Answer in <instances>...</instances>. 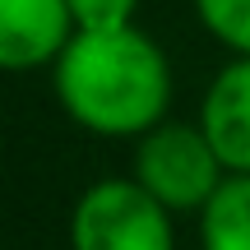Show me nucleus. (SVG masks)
<instances>
[{
  "instance_id": "f257e3e1",
  "label": "nucleus",
  "mask_w": 250,
  "mask_h": 250,
  "mask_svg": "<svg viewBox=\"0 0 250 250\" xmlns=\"http://www.w3.org/2000/svg\"><path fill=\"white\" fill-rule=\"evenodd\" d=\"M56 98L93 134H148L167 111V56L139 28L74 33L56 56Z\"/></svg>"
},
{
  "instance_id": "f03ea898",
  "label": "nucleus",
  "mask_w": 250,
  "mask_h": 250,
  "mask_svg": "<svg viewBox=\"0 0 250 250\" xmlns=\"http://www.w3.org/2000/svg\"><path fill=\"white\" fill-rule=\"evenodd\" d=\"M223 158L204 130L190 125H153L134 153V181L171 213H195L223 186Z\"/></svg>"
},
{
  "instance_id": "7ed1b4c3",
  "label": "nucleus",
  "mask_w": 250,
  "mask_h": 250,
  "mask_svg": "<svg viewBox=\"0 0 250 250\" xmlns=\"http://www.w3.org/2000/svg\"><path fill=\"white\" fill-rule=\"evenodd\" d=\"M171 208H162L139 181H98L83 190L70 218L74 250H176Z\"/></svg>"
},
{
  "instance_id": "20e7f679",
  "label": "nucleus",
  "mask_w": 250,
  "mask_h": 250,
  "mask_svg": "<svg viewBox=\"0 0 250 250\" xmlns=\"http://www.w3.org/2000/svg\"><path fill=\"white\" fill-rule=\"evenodd\" d=\"M74 37L70 0H0V70H37Z\"/></svg>"
},
{
  "instance_id": "39448f33",
  "label": "nucleus",
  "mask_w": 250,
  "mask_h": 250,
  "mask_svg": "<svg viewBox=\"0 0 250 250\" xmlns=\"http://www.w3.org/2000/svg\"><path fill=\"white\" fill-rule=\"evenodd\" d=\"M199 130L208 134V144L227 171H250V56L232 61L213 79Z\"/></svg>"
},
{
  "instance_id": "423d86ee",
  "label": "nucleus",
  "mask_w": 250,
  "mask_h": 250,
  "mask_svg": "<svg viewBox=\"0 0 250 250\" xmlns=\"http://www.w3.org/2000/svg\"><path fill=\"white\" fill-rule=\"evenodd\" d=\"M204 250H250V171H232L199 208Z\"/></svg>"
},
{
  "instance_id": "0eeeda50",
  "label": "nucleus",
  "mask_w": 250,
  "mask_h": 250,
  "mask_svg": "<svg viewBox=\"0 0 250 250\" xmlns=\"http://www.w3.org/2000/svg\"><path fill=\"white\" fill-rule=\"evenodd\" d=\"M195 9L218 42L250 56V0H195Z\"/></svg>"
},
{
  "instance_id": "6e6552de",
  "label": "nucleus",
  "mask_w": 250,
  "mask_h": 250,
  "mask_svg": "<svg viewBox=\"0 0 250 250\" xmlns=\"http://www.w3.org/2000/svg\"><path fill=\"white\" fill-rule=\"evenodd\" d=\"M74 33H111V28H130L134 0H70Z\"/></svg>"
}]
</instances>
